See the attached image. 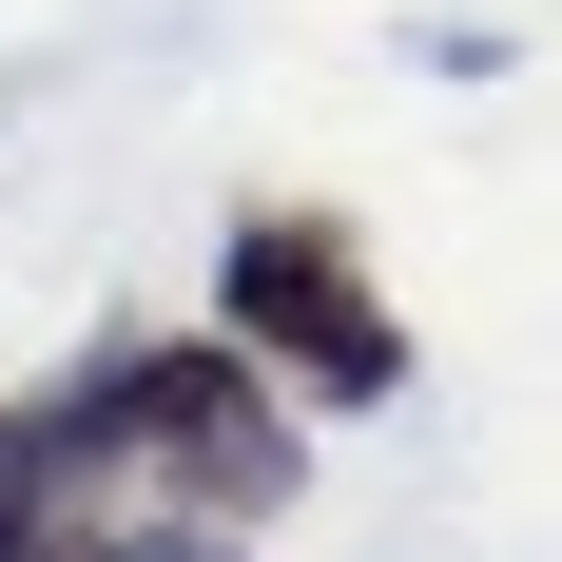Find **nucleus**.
Listing matches in <instances>:
<instances>
[{"mask_svg": "<svg viewBox=\"0 0 562 562\" xmlns=\"http://www.w3.org/2000/svg\"><path fill=\"white\" fill-rule=\"evenodd\" d=\"M20 447H40L58 505L136 562V543H233V524H272L291 465H311V407H291L233 330H98L40 407H20Z\"/></svg>", "mask_w": 562, "mask_h": 562, "instance_id": "nucleus-1", "label": "nucleus"}, {"mask_svg": "<svg viewBox=\"0 0 562 562\" xmlns=\"http://www.w3.org/2000/svg\"><path fill=\"white\" fill-rule=\"evenodd\" d=\"M136 562H233V543H136Z\"/></svg>", "mask_w": 562, "mask_h": 562, "instance_id": "nucleus-3", "label": "nucleus"}, {"mask_svg": "<svg viewBox=\"0 0 562 562\" xmlns=\"http://www.w3.org/2000/svg\"><path fill=\"white\" fill-rule=\"evenodd\" d=\"M214 330L252 349V369H272L291 407H389L407 389V311H389V272H369V233L349 214H233V252H214Z\"/></svg>", "mask_w": 562, "mask_h": 562, "instance_id": "nucleus-2", "label": "nucleus"}]
</instances>
